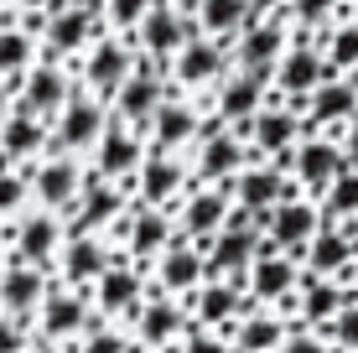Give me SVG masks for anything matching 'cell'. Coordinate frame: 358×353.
I'll return each instance as SVG.
<instances>
[{
  "label": "cell",
  "instance_id": "cell-32",
  "mask_svg": "<svg viewBox=\"0 0 358 353\" xmlns=\"http://www.w3.org/2000/svg\"><path fill=\"white\" fill-rule=\"evenodd\" d=\"M52 245H57L52 218H27V224H21V254H27V260H47Z\"/></svg>",
  "mask_w": 358,
  "mask_h": 353
},
{
  "label": "cell",
  "instance_id": "cell-33",
  "mask_svg": "<svg viewBox=\"0 0 358 353\" xmlns=\"http://www.w3.org/2000/svg\"><path fill=\"white\" fill-rule=\"evenodd\" d=\"M109 271V260H104V250L94 245V239H78V245L68 250V281H89V275H104Z\"/></svg>",
  "mask_w": 358,
  "mask_h": 353
},
{
  "label": "cell",
  "instance_id": "cell-15",
  "mask_svg": "<svg viewBox=\"0 0 358 353\" xmlns=\"http://www.w3.org/2000/svg\"><path fill=\"white\" fill-rule=\"evenodd\" d=\"M0 296H6V307L10 312H27V307H36V301H47L42 296V275L31 271V265H16V271L0 281Z\"/></svg>",
  "mask_w": 358,
  "mask_h": 353
},
{
  "label": "cell",
  "instance_id": "cell-7",
  "mask_svg": "<svg viewBox=\"0 0 358 353\" xmlns=\"http://www.w3.org/2000/svg\"><path fill=\"white\" fill-rule=\"evenodd\" d=\"M306 260H312V275H338V271H348V260H353V234L348 229H317V239H312V250H306Z\"/></svg>",
  "mask_w": 358,
  "mask_h": 353
},
{
  "label": "cell",
  "instance_id": "cell-8",
  "mask_svg": "<svg viewBox=\"0 0 358 353\" xmlns=\"http://www.w3.org/2000/svg\"><path fill=\"white\" fill-rule=\"evenodd\" d=\"M260 250H265L260 224H244V229H229V234L218 239L208 265H218V271H239V265H255V260H260Z\"/></svg>",
  "mask_w": 358,
  "mask_h": 353
},
{
  "label": "cell",
  "instance_id": "cell-12",
  "mask_svg": "<svg viewBox=\"0 0 358 353\" xmlns=\"http://www.w3.org/2000/svg\"><path fill=\"white\" fill-rule=\"evenodd\" d=\"M286 47V31H280V21H265V27H250L239 42V57L244 68H260V63H275V52Z\"/></svg>",
  "mask_w": 358,
  "mask_h": 353
},
{
  "label": "cell",
  "instance_id": "cell-26",
  "mask_svg": "<svg viewBox=\"0 0 358 353\" xmlns=\"http://www.w3.org/2000/svg\"><path fill=\"white\" fill-rule=\"evenodd\" d=\"M197 275H203V260H197L192 250H166V260H162V281L171 291H192L197 286Z\"/></svg>",
  "mask_w": 358,
  "mask_h": 353
},
{
  "label": "cell",
  "instance_id": "cell-24",
  "mask_svg": "<svg viewBox=\"0 0 358 353\" xmlns=\"http://www.w3.org/2000/svg\"><path fill=\"white\" fill-rule=\"evenodd\" d=\"M135 156H141V145H135L130 136H120V130H109L104 145H99V172L120 177V172H130V166H135Z\"/></svg>",
  "mask_w": 358,
  "mask_h": 353
},
{
  "label": "cell",
  "instance_id": "cell-25",
  "mask_svg": "<svg viewBox=\"0 0 358 353\" xmlns=\"http://www.w3.org/2000/svg\"><path fill=\"white\" fill-rule=\"evenodd\" d=\"M286 343V327L275 317H250L239 327V353H265V348H280Z\"/></svg>",
  "mask_w": 358,
  "mask_h": 353
},
{
  "label": "cell",
  "instance_id": "cell-13",
  "mask_svg": "<svg viewBox=\"0 0 358 353\" xmlns=\"http://www.w3.org/2000/svg\"><path fill=\"white\" fill-rule=\"evenodd\" d=\"M125 73H130V52H125V47H115V42H104L94 52V63H89V83H94V89H104V94H115L120 83H125Z\"/></svg>",
  "mask_w": 358,
  "mask_h": 353
},
{
  "label": "cell",
  "instance_id": "cell-45",
  "mask_svg": "<svg viewBox=\"0 0 358 353\" xmlns=\"http://www.w3.org/2000/svg\"><path fill=\"white\" fill-rule=\"evenodd\" d=\"M145 10H151V0H109V16H115L120 27H130V21H145Z\"/></svg>",
  "mask_w": 358,
  "mask_h": 353
},
{
  "label": "cell",
  "instance_id": "cell-18",
  "mask_svg": "<svg viewBox=\"0 0 358 353\" xmlns=\"http://www.w3.org/2000/svg\"><path fill=\"white\" fill-rule=\"evenodd\" d=\"M135 291H141L135 271H120V265H109V271L99 275V307H104V312H125L130 301H135Z\"/></svg>",
  "mask_w": 358,
  "mask_h": 353
},
{
  "label": "cell",
  "instance_id": "cell-37",
  "mask_svg": "<svg viewBox=\"0 0 358 353\" xmlns=\"http://www.w3.org/2000/svg\"><path fill=\"white\" fill-rule=\"evenodd\" d=\"M162 245H166V218L162 213H141V218H135V229H130V250L135 254H151Z\"/></svg>",
  "mask_w": 358,
  "mask_h": 353
},
{
  "label": "cell",
  "instance_id": "cell-27",
  "mask_svg": "<svg viewBox=\"0 0 358 353\" xmlns=\"http://www.w3.org/2000/svg\"><path fill=\"white\" fill-rule=\"evenodd\" d=\"M0 145H6V156H31L36 145H42V125H36L31 115L6 120V130H0Z\"/></svg>",
  "mask_w": 358,
  "mask_h": 353
},
{
  "label": "cell",
  "instance_id": "cell-29",
  "mask_svg": "<svg viewBox=\"0 0 358 353\" xmlns=\"http://www.w3.org/2000/svg\"><path fill=\"white\" fill-rule=\"evenodd\" d=\"M255 104H260V83H255L250 73H244V78H234L229 89H224V99H218V109H224L229 120H250Z\"/></svg>",
  "mask_w": 358,
  "mask_h": 353
},
{
  "label": "cell",
  "instance_id": "cell-11",
  "mask_svg": "<svg viewBox=\"0 0 358 353\" xmlns=\"http://www.w3.org/2000/svg\"><path fill=\"white\" fill-rule=\"evenodd\" d=\"M120 109H125L130 120H151L156 109H162V89H156L151 68H145V73H135V78H125V83H120Z\"/></svg>",
  "mask_w": 358,
  "mask_h": 353
},
{
  "label": "cell",
  "instance_id": "cell-16",
  "mask_svg": "<svg viewBox=\"0 0 358 353\" xmlns=\"http://www.w3.org/2000/svg\"><path fill=\"white\" fill-rule=\"evenodd\" d=\"M99 136V104L89 99H73L63 109V125H57V141L63 145H83V141H94Z\"/></svg>",
  "mask_w": 358,
  "mask_h": 353
},
{
  "label": "cell",
  "instance_id": "cell-53",
  "mask_svg": "<svg viewBox=\"0 0 358 353\" xmlns=\"http://www.w3.org/2000/svg\"><path fill=\"white\" fill-rule=\"evenodd\" d=\"M0 109H6V89H0Z\"/></svg>",
  "mask_w": 358,
  "mask_h": 353
},
{
  "label": "cell",
  "instance_id": "cell-51",
  "mask_svg": "<svg viewBox=\"0 0 358 353\" xmlns=\"http://www.w3.org/2000/svg\"><path fill=\"white\" fill-rule=\"evenodd\" d=\"M255 6H260V10H270V6H280V0H255Z\"/></svg>",
  "mask_w": 358,
  "mask_h": 353
},
{
  "label": "cell",
  "instance_id": "cell-49",
  "mask_svg": "<svg viewBox=\"0 0 358 353\" xmlns=\"http://www.w3.org/2000/svg\"><path fill=\"white\" fill-rule=\"evenodd\" d=\"M343 151H348V166H358V120L348 125V141H343Z\"/></svg>",
  "mask_w": 358,
  "mask_h": 353
},
{
  "label": "cell",
  "instance_id": "cell-46",
  "mask_svg": "<svg viewBox=\"0 0 358 353\" xmlns=\"http://www.w3.org/2000/svg\"><path fill=\"white\" fill-rule=\"evenodd\" d=\"M280 353H332L322 338H312V333H296V338H286L280 343Z\"/></svg>",
  "mask_w": 358,
  "mask_h": 353
},
{
  "label": "cell",
  "instance_id": "cell-40",
  "mask_svg": "<svg viewBox=\"0 0 358 353\" xmlns=\"http://www.w3.org/2000/svg\"><path fill=\"white\" fill-rule=\"evenodd\" d=\"M171 187H177V166H171V161H151V166H145V182H141V192H145L151 203H162Z\"/></svg>",
  "mask_w": 358,
  "mask_h": 353
},
{
  "label": "cell",
  "instance_id": "cell-43",
  "mask_svg": "<svg viewBox=\"0 0 358 353\" xmlns=\"http://www.w3.org/2000/svg\"><path fill=\"white\" fill-rule=\"evenodd\" d=\"M21 198H27V177H16V172H0V213H10Z\"/></svg>",
  "mask_w": 358,
  "mask_h": 353
},
{
  "label": "cell",
  "instance_id": "cell-19",
  "mask_svg": "<svg viewBox=\"0 0 358 353\" xmlns=\"http://www.w3.org/2000/svg\"><path fill=\"white\" fill-rule=\"evenodd\" d=\"M291 136H296V115L291 109H270V115L255 120V145H260V151H286Z\"/></svg>",
  "mask_w": 358,
  "mask_h": 353
},
{
  "label": "cell",
  "instance_id": "cell-50",
  "mask_svg": "<svg viewBox=\"0 0 358 353\" xmlns=\"http://www.w3.org/2000/svg\"><path fill=\"white\" fill-rule=\"evenodd\" d=\"M187 353H224V343H213V338H192Z\"/></svg>",
  "mask_w": 358,
  "mask_h": 353
},
{
  "label": "cell",
  "instance_id": "cell-3",
  "mask_svg": "<svg viewBox=\"0 0 358 353\" xmlns=\"http://www.w3.org/2000/svg\"><path fill=\"white\" fill-rule=\"evenodd\" d=\"M338 172H348V151H343L338 141H322V136H312L296 151V177L306 182V187H332V177Z\"/></svg>",
  "mask_w": 358,
  "mask_h": 353
},
{
  "label": "cell",
  "instance_id": "cell-31",
  "mask_svg": "<svg viewBox=\"0 0 358 353\" xmlns=\"http://www.w3.org/2000/svg\"><path fill=\"white\" fill-rule=\"evenodd\" d=\"M177 327H182V317H177L171 301H151V307L141 312V338H145V343H166Z\"/></svg>",
  "mask_w": 358,
  "mask_h": 353
},
{
  "label": "cell",
  "instance_id": "cell-28",
  "mask_svg": "<svg viewBox=\"0 0 358 353\" xmlns=\"http://www.w3.org/2000/svg\"><path fill=\"white\" fill-rule=\"evenodd\" d=\"M239 166V136H208L203 145V177H229Z\"/></svg>",
  "mask_w": 358,
  "mask_h": 353
},
{
  "label": "cell",
  "instance_id": "cell-41",
  "mask_svg": "<svg viewBox=\"0 0 358 353\" xmlns=\"http://www.w3.org/2000/svg\"><path fill=\"white\" fill-rule=\"evenodd\" d=\"M327 333H332V343H338V348H358V296L327 322Z\"/></svg>",
  "mask_w": 358,
  "mask_h": 353
},
{
  "label": "cell",
  "instance_id": "cell-30",
  "mask_svg": "<svg viewBox=\"0 0 358 353\" xmlns=\"http://www.w3.org/2000/svg\"><path fill=\"white\" fill-rule=\"evenodd\" d=\"M192 130H197L192 109H182V104H162V109H156V141H162V145H177V141H187Z\"/></svg>",
  "mask_w": 358,
  "mask_h": 353
},
{
  "label": "cell",
  "instance_id": "cell-5",
  "mask_svg": "<svg viewBox=\"0 0 358 353\" xmlns=\"http://www.w3.org/2000/svg\"><path fill=\"white\" fill-rule=\"evenodd\" d=\"M250 286H255V296H260V301H286L291 286H296V265L280 260V254L265 245V254L250 265Z\"/></svg>",
  "mask_w": 358,
  "mask_h": 353
},
{
  "label": "cell",
  "instance_id": "cell-23",
  "mask_svg": "<svg viewBox=\"0 0 358 353\" xmlns=\"http://www.w3.org/2000/svg\"><path fill=\"white\" fill-rule=\"evenodd\" d=\"M36 192H42V198L52 203V208H63V203L73 198V192H78V172H73L68 161L42 166V172H36Z\"/></svg>",
  "mask_w": 358,
  "mask_h": 353
},
{
  "label": "cell",
  "instance_id": "cell-21",
  "mask_svg": "<svg viewBox=\"0 0 358 353\" xmlns=\"http://www.w3.org/2000/svg\"><path fill=\"white\" fill-rule=\"evenodd\" d=\"M187 234L192 239H203V234H213L218 224H224V192H197V198L187 203Z\"/></svg>",
  "mask_w": 358,
  "mask_h": 353
},
{
  "label": "cell",
  "instance_id": "cell-47",
  "mask_svg": "<svg viewBox=\"0 0 358 353\" xmlns=\"http://www.w3.org/2000/svg\"><path fill=\"white\" fill-rule=\"evenodd\" d=\"M89 353H125V343H120L115 333H99L94 343H89Z\"/></svg>",
  "mask_w": 358,
  "mask_h": 353
},
{
  "label": "cell",
  "instance_id": "cell-39",
  "mask_svg": "<svg viewBox=\"0 0 358 353\" xmlns=\"http://www.w3.org/2000/svg\"><path fill=\"white\" fill-rule=\"evenodd\" d=\"M115 213H120V192L115 187H89V203H83L78 224H109Z\"/></svg>",
  "mask_w": 358,
  "mask_h": 353
},
{
  "label": "cell",
  "instance_id": "cell-20",
  "mask_svg": "<svg viewBox=\"0 0 358 353\" xmlns=\"http://www.w3.org/2000/svg\"><path fill=\"white\" fill-rule=\"evenodd\" d=\"M218 68H224V52H218V47H208V42H192L187 52L177 57V78H182V83H203V78H213Z\"/></svg>",
  "mask_w": 358,
  "mask_h": 353
},
{
  "label": "cell",
  "instance_id": "cell-38",
  "mask_svg": "<svg viewBox=\"0 0 358 353\" xmlns=\"http://www.w3.org/2000/svg\"><path fill=\"white\" fill-rule=\"evenodd\" d=\"M327 63L332 68H358V21L353 27H338L327 36Z\"/></svg>",
  "mask_w": 358,
  "mask_h": 353
},
{
  "label": "cell",
  "instance_id": "cell-14",
  "mask_svg": "<svg viewBox=\"0 0 358 353\" xmlns=\"http://www.w3.org/2000/svg\"><path fill=\"white\" fill-rule=\"evenodd\" d=\"M353 296H358V291H343V286H332L327 275H322V281H312V291H306V301H301V312H306V322H332Z\"/></svg>",
  "mask_w": 358,
  "mask_h": 353
},
{
  "label": "cell",
  "instance_id": "cell-10",
  "mask_svg": "<svg viewBox=\"0 0 358 353\" xmlns=\"http://www.w3.org/2000/svg\"><path fill=\"white\" fill-rule=\"evenodd\" d=\"M68 94V78L57 68H36L27 78V99H21V115H42V109H57Z\"/></svg>",
  "mask_w": 358,
  "mask_h": 353
},
{
  "label": "cell",
  "instance_id": "cell-55",
  "mask_svg": "<svg viewBox=\"0 0 358 353\" xmlns=\"http://www.w3.org/2000/svg\"><path fill=\"white\" fill-rule=\"evenodd\" d=\"M182 6H187V0H182Z\"/></svg>",
  "mask_w": 358,
  "mask_h": 353
},
{
  "label": "cell",
  "instance_id": "cell-35",
  "mask_svg": "<svg viewBox=\"0 0 358 353\" xmlns=\"http://www.w3.org/2000/svg\"><path fill=\"white\" fill-rule=\"evenodd\" d=\"M234 307H239L234 286H208V291H197V317H203V322H229Z\"/></svg>",
  "mask_w": 358,
  "mask_h": 353
},
{
  "label": "cell",
  "instance_id": "cell-34",
  "mask_svg": "<svg viewBox=\"0 0 358 353\" xmlns=\"http://www.w3.org/2000/svg\"><path fill=\"white\" fill-rule=\"evenodd\" d=\"M327 213H338V218H353V213H358V166H348V172L332 177V187H327Z\"/></svg>",
  "mask_w": 358,
  "mask_h": 353
},
{
  "label": "cell",
  "instance_id": "cell-36",
  "mask_svg": "<svg viewBox=\"0 0 358 353\" xmlns=\"http://www.w3.org/2000/svg\"><path fill=\"white\" fill-rule=\"evenodd\" d=\"M203 27L208 31H239L244 27V0H203Z\"/></svg>",
  "mask_w": 358,
  "mask_h": 353
},
{
  "label": "cell",
  "instance_id": "cell-22",
  "mask_svg": "<svg viewBox=\"0 0 358 353\" xmlns=\"http://www.w3.org/2000/svg\"><path fill=\"white\" fill-rule=\"evenodd\" d=\"M83 36H89V10H57L47 27L52 52H73V47H83Z\"/></svg>",
  "mask_w": 358,
  "mask_h": 353
},
{
  "label": "cell",
  "instance_id": "cell-17",
  "mask_svg": "<svg viewBox=\"0 0 358 353\" xmlns=\"http://www.w3.org/2000/svg\"><path fill=\"white\" fill-rule=\"evenodd\" d=\"M42 327H47L52 338L78 333V327H83V301H78V296H68V291L47 296V301H42Z\"/></svg>",
  "mask_w": 358,
  "mask_h": 353
},
{
  "label": "cell",
  "instance_id": "cell-9",
  "mask_svg": "<svg viewBox=\"0 0 358 353\" xmlns=\"http://www.w3.org/2000/svg\"><path fill=\"white\" fill-rule=\"evenodd\" d=\"M182 36H187V27L177 21V10H166V6H151V10H145V21H141L145 52H177Z\"/></svg>",
  "mask_w": 358,
  "mask_h": 353
},
{
  "label": "cell",
  "instance_id": "cell-42",
  "mask_svg": "<svg viewBox=\"0 0 358 353\" xmlns=\"http://www.w3.org/2000/svg\"><path fill=\"white\" fill-rule=\"evenodd\" d=\"M27 52H31V42L21 31H0V73L27 68Z\"/></svg>",
  "mask_w": 358,
  "mask_h": 353
},
{
  "label": "cell",
  "instance_id": "cell-2",
  "mask_svg": "<svg viewBox=\"0 0 358 353\" xmlns=\"http://www.w3.org/2000/svg\"><path fill=\"white\" fill-rule=\"evenodd\" d=\"M275 83H280L286 94H296V99H312V94L327 83V63L317 57V47H306V42H301V47H291V52L280 57Z\"/></svg>",
  "mask_w": 358,
  "mask_h": 353
},
{
  "label": "cell",
  "instance_id": "cell-4",
  "mask_svg": "<svg viewBox=\"0 0 358 353\" xmlns=\"http://www.w3.org/2000/svg\"><path fill=\"white\" fill-rule=\"evenodd\" d=\"M353 120H358V89L327 78L312 94V125H353Z\"/></svg>",
  "mask_w": 358,
  "mask_h": 353
},
{
  "label": "cell",
  "instance_id": "cell-44",
  "mask_svg": "<svg viewBox=\"0 0 358 353\" xmlns=\"http://www.w3.org/2000/svg\"><path fill=\"white\" fill-rule=\"evenodd\" d=\"M291 10L306 21V27H322L327 10H338V0H291Z\"/></svg>",
  "mask_w": 358,
  "mask_h": 353
},
{
  "label": "cell",
  "instance_id": "cell-48",
  "mask_svg": "<svg viewBox=\"0 0 358 353\" xmlns=\"http://www.w3.org/2000/svg\"><path fill=\"white\" fill-rule=\"evenodd\" d=\"M0 353H21V333L16 327H0Z\"/></svg>",
  "mask_w": 358,
  "mask_h": 353
},
{
  "label": "cell",
  "instance_id": "cell-1",
  "mask_svg": "<svg viewBox=\"0 0 358 353\" xmlns=\"http://www.w3.org/2000/svg\"><path fill=\"white\" fill-rule=\"evenodd\" d=\"M260 229H265V245L270 250H301L317 239L322 218H317L312 203H275L270 213H260Z\"/></svg>",
  "mask_w": 358,
  "mask_h": 353
},
{
  "label": "cell",
  "instance_id": "cell-6",
  "mask_svg": "<svg viewBox=\"0 0 358 353\" xmlns=\"http://www.w3.org/2000/svg\"><path fill=\"white\" fill-rule=\"evenodd\" d=\"M280 192H286V177H275V166H250L239 177V208H250L255 224H260V213L275 208Z\"/></svg>",
  "mask_w": 358,
  "mask_h": 353
},
{
  "label": "cell",
  "instance_id": "cell-52",
  "mask_svg": "<svg viewBox=\"0 0 358 353\" xmlns=\"http://www.w3.org/2000/svg\"><path fill=\"white\" fill-rule=\"evenodd\" d=\"M73 6H78V10H89V6H94V0H73Z\"/></svg>",
  "mask_w": 358,
  "mask_h": 353
},
{
  "label": "cell",
  "instance_id": "cell-54",
  "mask_svg": "<svg viewBox=\"0 0 358 353\" xmlns=\"http://www.w3.org/2000/svg\"><path fill=\"white\" fill-rule=\"evenodd\" d=\"M27 6H47V0H27Z\"/></svg>",
  "mask_w": 358,
  "mask_h": 353
}]
</instances>
